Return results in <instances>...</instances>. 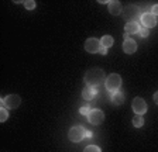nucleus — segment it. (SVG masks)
<instances>
[{
  "instance_id": "f257e3e1",
  "label": "nucleus",
  "mask_w": 158,
  "mask_h": 152,
  "mask_svg": "<svg viewBox=\"0 0 158 152\" xmlns=\"http://www.w3.org/2000/svg\"><path fill=\"white\" fill-rule=\"evenodd\" d=\"M106 73L103 69H100V68H92V69H89L88 72L85 73V78H83V80H85L86 86H92V87H98L100 86L103 82H106Z\"/></svg>"
},
{
  "instance_id": "f03ea898",
  "label": "nucleus",
  "mask_w": 158,
  "mask_h": 152,
  "mask_svg": "<svg viewBox=\"0 0 158 152\" xmlns=\"http://www.w3.org/2000/svg\"><path fill=\"white\" fill-rule=\"evenodd\" d=\"M105 86L109 92L116 93L120 90V86H122V76L118 73H112L106 78V82H105Z\"/></svg>"
},
{
  "instance_id": "7ed1b4c3",
  "label": "nucleus",
  "mask_w": 158,
  "mask_h": 152,
  "mask_svg": "<svg viewBox=\"0 0 158 152\" xmlns=\"http://www.w3.org/2000/svg\"><path fill=\"white\" fill-rule=\"evenodd\" d=\"M123 16L127 20V23H133V21H137L138 17H141V10L135 4H128V6H126L124 11H123Z\"/></svg>"
},
{
  "instance_id": "20e7f679",
  "label": "nucleus",
  "mask_w": 158,
  "mask_h": 152,
  "mask_svg": "<svg viewBox=\"0 0 158 152\" xmlns=\"http://www.w3.org/2000/svg\"><path fill=\"white\" fill-rule=\"evenodd\" d=\"M68 137H69V141L81 142L86 137V130L83 128L82 126H75V127H72V128L69 130Z\"/></svg>"
},
{
  "instance_id": "39448f33",
  "label": "nucleus",
  "mask_w": 158,
  "mask_h": 152,
  "mask_svg": "<svg viewBox=\"0 0 158 152\" xmlns=\"http://www.w3.org/2000/svg\"><path fill=\"white\" fill-rule=\"evenodd\" d=\"M20 103H21L20 96H17V94H9V96H6L2 100V106H4L6 109L14 110L20 106Z\"/></svg>"
},
{
  "instance_id": "423d86ee",
  "label": "nucleus",
  "mask_w": 158,
  "mask_h": 152,
  "mask_svg": "<svg viewBox=\"0 0 158 152\" xmlns=\"http://www.w3.org/2000/svg\"><path fill=\"white\" fill-rule=\"evenodd\" d=\"M88 121L93 126H100L103 121H105V114H103L102 110H92V111L88 114Z\"/></svg>"
},
{
  "instance_id": "0eeeda50",
  "label": "nucleus",
  "mask_w": 158,
  "mask_h": 152,
  "mask_svg": "<svg viewBox=\"0 0 158 152\" xmlns=\"http://www.w3.org/2000/svg\"><path fill=\"white\" fill-rule=\"evenodd\" d=\"M133 111L137 114V116H143L144 113H147V103L144 102V99L141 97H135L131 103Z\"/></svg>"
},
{
  "instance_id": "6e6552de",
  "label": "nucleus",
  "mask_w": 158,
  "mask_h": 152,
  "mask_svg": "<svg viewBox=\"0 0 158 152\" xmlns=\"http://www.w3.org/2000/svg\"><path fill=\"white\" fill-rule=\"evenodd\" d=\"M100 40H98V38H88V40L85 41V51L89 54H96L99 52V50H100Z\"/></svg>"
},
{
  "instance_id": "1a4fd4ad",
  "label": "nucleus",
  "mask_w": 158,
  "mask_h": 152,
  "mask_svg": "<svg viewBox=\"0 0 158 152\" xmlns=\"http://www.w3.org/2000/svg\"><path fill=\"white\" fill-rule=\"evenodd\" d=\"M141 23L145 28H152V27L157 26V18L152 13H143L141 14Z\"/></svg>"
},
{
  "instance_id": "9d476101",
  "label": "nucleus",
  "mask_w": 158,
  "mask_h": 152,
  "mask_svg": "<svg viewBox=\"0 0 158 152\" xmlns=\"http://www.w3.org/2000/svg\"><path fill=\"white\" fill-rule=\"evenodd\" d=\"M107 7H109L110 14H113V16H118V14H122V11H123V6L118 0H110Z\"/></svg>"
},
{
  "instance_id": "9b49d317",
  "label": "nucleus",
  "mask_w": 158,
  "mask_h": 152,
  "mask_svg": "<svg viewBox=\"0 0 158 152\" xmlns=\"http://www.w3.org/2000/svg\"><path fill=\"white\" fill-rule=\"evenodd\" d=\"M123 51L126 54H134L137 51V42L131 38H126L123 42Z\"/></svg>"
},
{
  "instance_id": "f8f14e48",
  "label": "nucleus",
  "mask_w": 158,
  "mask_h": 152,
  "mask_svg": "<svg viewBox=\"0 0 158 152\" xmlns=\"http://www.w3.org/2000/svg\"><path fill=\"white\" fill-rule=\"evenodd\" d=\"M96 94H98V90H96V87H92V86H85L82 90V97L85 100H92L96 97Z\"/></svg>"
},
{
  "instance_id": "ddd939ff",
  "label": "nucleus",
  "mask_w": 158,
  "mask_h": 152,
  "mask_svg": "<svg viewBox=\"0 0 158 152\" xmlns=\"http://www.w3.org/2000/svg\"><path fill=\"white\" fill-rule=\"evenodd\" d=\"M124 99H126V96L122 90H118V92H116V93H112V102L114 103L116 106H122L123 103H124Z\"/></svg>"
},
{
  "instance_id": "4468645a",
  "label": "nucleus",
  "mask_w": 158,
  "mask_h": 152,
  "mask_svg": "<svg viewBox=\"0 0 158 152\" xmlns=\"http://www.w3.org/2000/svg\"><path fill=\"white\" fill-rule=\"evenodd\" d=\"M126 34H137L140 33V26H138L137 21H133V23H127L124 27Z\"/></svg>"
},
{
  "instance_id": "2eb2a0df",
  "label": "nucleus",
  "mask_w": 158,
  "mask_h": 152,
  "mask_svg": "<svg viewBox=\"0 0 158 152\" xmlns=\"http://www.w3.org/2000/svg\"><path fill=\"white\" fill-rule=\"evenodd\" d=\"M114 44V40H113V37L110 35H103L100 38V45L105 46V48H110V46Z\"/></svg>"
},
{
  "instance_id": "dca6fc26",
  "label": "nucleus",
  "mask_w": 158,
  "mask_h": 152,
  "mask_svg": "<svg viewBox=\"0 0 158 152\" xmlns=\"http://www.w3.org/2000/svg\"><path fill=\"white\" fill-rule=\"evenodd\" d=\"M133 126H134L135 128H140V127L144 126V118H143V116H137V114H135V117L133 118Z\"/></svg>"
},
{
  "instance_id": "f3484780",
  "label": "nucleus",
  "mask_w": 158,
  "mask_h": 152,
  "mask_svg": "<svg viewBox=\"0 0 158 152\" xmlns=\"http://www.w3.org/2000/svg\"><path fill=\"white\" fill-rule=\"evenodd\" d=\"M23 4H24V7H26L27 10H33V9L37 7V3L34 2V0H24Z\"/></svg>"
},
{
  "instance_id": "a211bd4d",
  "label": "nucleus",
  "mask_w": 158,
  "mask_h": 152,
  "mask_svg": "<svg viewBox=\"0 0 158 152\" xmlns=\"http://www.w3.org/2000/svg\"><path fill=\"white\" fill-rule=\"evenodd\" d=\"M90 111H92V107L89 106V104H85V106H82L81 109H79V113H81L82 116H86V117H88V114Z\"/></svg>"
},
{
  "instance_id": "6ab92c4d",
  "label": "nucleus",
  "mask_w": 158,
  "mask_h": 152,
  "mask_svg": "<svg viewBox=\"0 0 158 152\" xmlns=\"http://www.w3.org/2000/svg\"><path fill=\"white\" fill-rule=\"evenodd\" d=\"M7 118H9V113H7L6 109H3V107H2V109H0V121L4 122Z\"/></svg>"
},
{
  "instance_id": "aec40b11",
  "label": "nucleus",
  "mask_w": 158,
  "mask_h": 152,
  "mask_svg": "<svg viewBox=\"0 0 158 152\" xmlns=\"http://www.w3.org/2000/svg\"><path fill=\"white\" fill-rule=\"evenodd\" d=\"M83 152H102V151H100V148L98 145H88L83 149Z\"/></svg>"
},
{
  "instance_id": "412c9836",
  "label": "nucleus",
  "mask_w": 158,
  "mask_h": 152,
  "mask_svg": "<svg viewBox=\"0 0 158 152\" xmlns=\"http://www.w3.org/2000/svg\"><path fill=\"white\" fill-rule=\"evenodd\" d=\"M138 34H140L141 37H144V38H145V37H148L150 31H148V28H145V27H144V28H140V33H138Z\"/></svg>"
},
{
  "instance_id": "4be33fe9",
  "label": "nucleus",
  "mask_w": 158,
  "mask_h": 152,
  "mask_svg": "<svg viewBox=\"0 0 158 152\" xmlns=\"http://www.w3.org/2000/svg\"><path fill=\"white\" fill-rule=\"evenodd\" d=\"M151 13L154 14V16H158V4H154V6H152Z\"/></svg>"
},
{
  "instance_id": "5701e85b",
  "label": "nucleus",
  "mask_w": 158,
  "mask_h": 152,
  "mask_svg": "<svg viewBox=\"0 0 158 152\" xmlns=\"http://www.w3.org/2000/svg\"><path fill=\"white\" fill-rule=\"evenodd\" d=\"M99 54H100V55H106V54H107V48H105V46H100Z\"/></svg>"
},
{
  "instance_id": "b1692460",
  "label": "nucleus",
  "mask_w": 158,
  "mask_h": 152,
  "mask_svg": "<svg viewBox=\"0 0 158 152\" xmlns=\"http://www.w3.org/2000/svg\"><path fill=\"white\" fill-rule=\"evenodd\" d=\"M152 97H154L155 104H158V92H155V93H154V96H152Z\"/></svg>"
},
{
  "instance_id": "393cba45",
  "label": "nucleus",
  "mask_w": 158,
  "mask_h": 152,
  "mask_svg": "<svg viewBox=\"0 0 158 152\" xmlns=\"http://www.w3.org/2000/svg\"><path fill=\"white\" fill-rule=\"evenodd\" d=\"M86 137H88V138H92V137H93V134H92V132H90V131H86Z\"/></svg>"
}]
</instances>
